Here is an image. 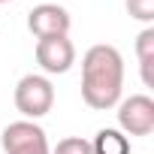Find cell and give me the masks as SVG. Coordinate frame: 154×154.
Masks as SVG:
<instances>
[{
	"mask_svg": "<svg viewBox=\"0 0 154 154\" xmlns=\"http://www.w3.org/2000/svg\"><path fill=\"white\" fill-rule=\"evenodd\" d=\"M51 106H54V88H51V82L45 75L30 72L24 79H18V85H15V109L27 121L48 115Z\"/></svg>",
	"mask_w": 154,
	"mask_h": 154,
	"instance_id": "7a4b0ae2",
	"label": "cell"
},
{
	"mask_svg": "<svg viewBox=\"0 0 154 154\" xmlns=\"http://www.w3.org/2000/svg\"><path fill=\"white\" fill-rule=\"evenodd\" d=\"M0 145H3L6 154H51L45 130L33 121H12L9 127H3V136H0Z\"/></svg>",
	"mask_w": 154,
	"mask_h": 154,
	"instance_id": "3957f363",
	"label": "cell"
},
{
	"mask_svg": "<svg viewBox=\"0 0 154 154\" xmlns=\"http://www.w3.org/2000/svg\"><path fill=\"white\" fill-rule=\"evenodd\" d=\"M136 54H139L145 88H154V27H145L136 36Z\"/></svg>",
	"mask_w": 154,
	"mask_h": 154,
	"instance_id": "52a82bcc",
	"label": "cell"
},
{
	"mask_svg": "<svg viewBox=\"0 0 154 154\" xmlns=\"http://www.w3.org/2000/svg\"><path fill=\"white\" fill-rule=\"evenodd\" d=\"M127 12L136 21H154V0H127Z\"/></svg>",
	"mask_w": 154,
	"mask_h": 154,
	"instance_id": "30bf717a",
	"label": "cell"
},
{
	"mask_svg": "<svg viewBox=\"0 0 154 154\" xmlns=\"http://www.w3.org/2000/svg\"><path fill=\"white\" fill-rule=\"evenodd\" d=\"M0 3H9V0H0Z\"/></svg>",
	"mask_w": 154,
	"mask_h": 154,
	"instance_id": "8fae6325",
	"label": "cell"
},
{
	"mask_svg": "<svg viewBox=\"0 0 154 154\" xmlns=\"http://www.w3.org/2000/svg\"><path fill=\"white\" fill-rule=\"evenodd\" d=\"M121 133L130 136H151L154 133V100L148 94H133L118 106Z\"/></svg>",
	"mask_w": 154,
	"mask_h": 154,
	"instance_id": "277c9868",
	"label": "cell"
},
{
	"mask_svg": "<svg viewBox=\"0 0 154 154\" xmlns=\"http://www.w3.org/2000/svg\"><path fill=\"white\" fill-rule=\"evenodd\" d=\"M54 154H94V151H91V142H88V139H82V136H66V139L57 142Z\"/></svg>",
	"mask_w": 154,
	"mask_h": 154,
	"instance_id": "9c48e42d",
	"label": "cell"
},
{
	"mask_svg": "<svg viewBox=\"0 0 154 154\" xmlns=\"http://www.w3.org/2000/svg\"><path fill=\"white\" fill-rule=\"evenodd\" d=\"M124 88V57L115 45H91L82 57V100L91 109H112Z\"/></svg>",
	"mask_w": 154,
	"mask_h": 154,
	"instance_id": "6da1fadb",
	"label": "cell"
},
{
	"mask_svg": "<svg viewBox=\"0 0 154 154\" xmlns=\"http://www.w3.org/2000/svg\"><path fill=\"white\" fill-rule=\"evenodd\" d=\"M69 12L57 3H39L27 12V27L33 36L45 39V36H66L69 33Z\"/></svg>",
	"mask_w": 154,
	"mask_h": 154,
	"instance_id": "5b68a950",
	"label": "cell"
},
{
	"mask_svg": "<svg viewBox=\"0 0 154 154\" xmlns=\"http://www.w3.org/2000/svg\"><path fill=\"white\" fill-rule=\"evenodd\" d=\"M91 151L94 154H130V139L121 130H115V127H103L94 136Z\"/></svg>",
	"mask_w": 154,
	"mask_h": 154,
	"instance_id": "ba28073f",
	"label": "cell"
},
{
	"mask_svg": "<svg viewBox=\"0 0 154 154\" xmlns=\"http://www.w3.org/2000/svg\"><path fill=\"white\" fill-rule=\"evenodd\" d=\"M36 63L45 72L60 75L75 63V45L66 36H45V39L36 42Z\"/></svg>",
	"mask_w": 154,
	"mask_h": 154,
	"instance_id": "8992f818",
	"label": "cell"
}]
</instances>
